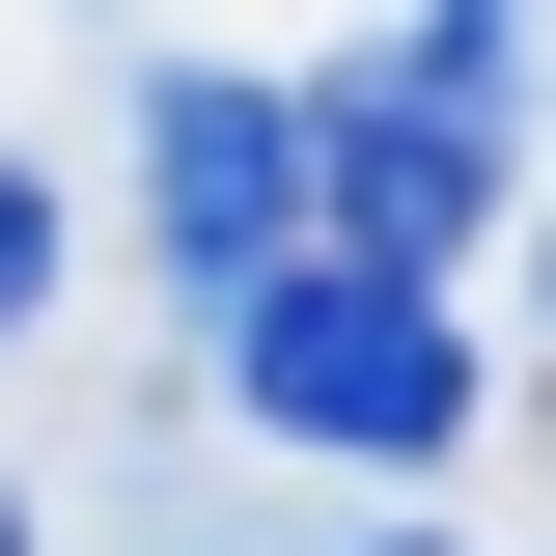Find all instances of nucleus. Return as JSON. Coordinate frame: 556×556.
I'll use <instances>...</instances> for the list:
<instances>
[{"label":"nucleus","instance_id":"obj_1","mask_svg":"<svg viewBox=\"0 0 556 556\" xmlns=\"http://www.w3.org/2000/svg\"><path fill=\"white\" fill-rule=\"evenodd\" d=\"M195 362H223V417L362 445V473H445V445H473V306L390 278V251H278V278H223Z\"/></svg>","mask_w":556,"mask_h":556},{"label":"nucleus","instance_id":"obj_2","mask_svg":"<svg viewBox=\"0 0 556 556\" xmlns=\"http://www.w3.org/2000/svg\"><path fill=\"white\" fill-rule=\"evenodd\" d=\"M139 195H167V278H278L306 251V84H139Z\"/></svg>","mask_w":556,"mask_h":556},{"label":"nucleus","instance_id":"obj_3","mask_svg":"<svg viewBox=\"0 0 556 556\" xmlns=\"http://www.w3.org/2000/svg\"><path fill=\"white\" fill-rule=\"evenodd\" d=\"M28 306H56V167L0 139V334H28Z\"/></svg>","mask_w":556,"mask_h":556},{"label":"nucleus","instance_id":"obj_4","mask_svg":"<svg viewBox=\"0 0 556 556\" xmlns=\"http://www.w3.org/2000/svg\"><path fill=\"white\" fill-rule=\"evenodd\" d=\"M0 556H28V501H0Z\"/></svg>","mask_w":556,"mask_h":556},{"label":"nucleus","instance_id":"obj_5","mask_svg":"<svg viewBox=\"0 0 556 556\" xmlns=\"http://www.w3.org/2000/svg\"><path fill=\"white\" fill-rule=\"evenodd\" d=\"M362 556H417V529H362Z\"/></svg>","mask_w":556,"mask_h":556}]
</instances>
